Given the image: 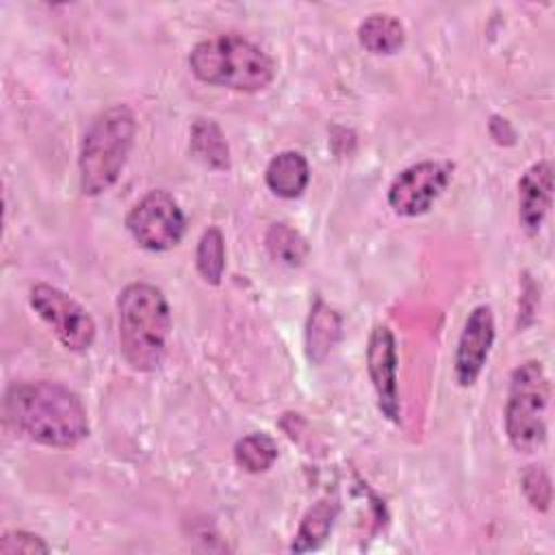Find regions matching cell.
<instances>
[{
    "mask_svg": "<svg viewBox=\"0 0 555 555\" xmlns=\"http://www.w3.org/2000/svg\"><path fill=\"white\" fill-rule=\"evenodd\" d=\"M234 460L247 473H262L278 460V444L267 434H249L236 442Z\"/></svg>",
    "mask_w": 555,
    "mask_h": 555,
    "instance_id": "e0dca14e",
    "label": "cell"
},
{
    "mask_svg": "<svg viewBox=\"0 0 555 555\" xmlns=\"http://www.w3.org/2000/svg\"><path fill=\"white\" fill-rule=\"evenodd\" d=\"M340 317L334 308L323 301H317L312 306L306 325V353L314 364L323 362L336 347L340 338Z\"/></svg>",
    "mask_w": 555,
    "mask_h": 555,
    "instance_id": "4fadbf2b",
    "label": "cell"
},
{
    "mask_svg": "<svg viewBox=\"0 0 555 555\" xmlns=\"http://www.w3.org/2000/svg\"><path fill=\"white\" fill-rule=\"evenodd\" d=\"M126 225L141 247L165 251L180 243L186 221L178 202L167 191L154 189L130 208Z\"/></svg>",
    "mask_w": 555,
    "mask_h": 555,
    "instance_id": "8992f818",
    "label": "cell"
},
{
    "mask_svg": "<svg viewBox=\"0 0 555 555\" xmlns=\"http://www.w3.org/2000/svg\"><path fill=\"white\" fill-rule=\"evenodd\" d=\"M48 544L28 531H7L0 538V553L2 555H37V553H48Z\"/></svg>",
    "mask_w": 555,
    "mask_h": 555,
    "instance_id": "44dd1931",
    "label": "cell"
},
{
    "mask_svg": "<svg viewBox=\"0 0 555 555\" xmlns=\"http://www.w3.org/2000/svg\"><path fill=\"white\" fill-rule=\"evenodd\" d=\"M336 514H338V503L336 501L323 499V501L314 503L306 512V516L301 518V525L295 533L291 551L306 553V551L317 548L330 535V531L334 527V520H336Z\"/></svg>",
    "mask_w": 555,
    "mask_h": 555,
    "instance_id": "2e32d148",
    "label": "cell"
},
{
    "mask_svg": "<svg viewBox=\"0 0 555 555\" xmlns=\"http://www.w3.org/2000/svg\"><path fill=\"white\" fill-rule=\"evenodd\" d=\"M553 195V165L551 160L533 163L518 182V217L527 232H538Z\"/></svg>",
    "mask_w": 555,
    "mask_h": 555,
    "instance_id": "8fae6325",
    "label": "cell"
},
{
    "mask_svg": "<svg viewBox=\"0 0 555 555\" xmlns=\"http://www.w3.org/2000/svg\"><path fill=\"white\" fill-rule=\"evenodd\" d=\"M134 132V115L124 104H115L93 117L85 130L78 154V176L85 195H100L117 182L128 160Z\"/></svg>",
    "mask_w": 555,
    "mask_h": 555,
    "instance_id": "277c9868",
    "label": "cell"
},
{
    "mask_svg": "<svg viewBox=\"0 0 555 555\" xmlns=\"http://www.w3.org/2000/svg\"><path fill=\"white\" fill-rule=\"evenodd\" d=\"M264 245L271 258L291 267L299 264L308 254L306 238L286 223H273L264 236Z\"/></svg>",
    "mask_w": 555,
    "mask_h": 555,
    "instance_id": "ac0fdd59",
    "label": "cell"
},
{
    "mask_svg": "<svg viewBox=\"0 0 555 555\" xmlns=\"http://www.w3.org/2000/svg\"><path fill=\"white\" fill-rule=\"evenodd\" d=\"M30 306L52 327L63 347L72 351H85L93 345V317L65 291L50 284H35L30 288Z\"/></svg>",
    "mask_w": 555,
    "mask_h": 555,
    "instance_id": "52a82bcc",
    "label": "cell"
},
{
    "mask_svg": "<svg viewBox=\"0 0 555 555\" xmlns=\"http://www.w3.org/2000/svg\"><path fill=\"white\" fill-rule=\"evenodd\" d=\"M451 163L423 160L403 169L388 186V204L397 215L416 217L438 199L451 180Z\"/></svg>",
    "mask_w": 555,
    "mask_h": 555,
    "instance_id": "ba28073f",
    "label": "cell"
},
{
    "mask_svg": "<svg viewBox=\"0 0 555 555\" xmlns=\"http://www.w3.org/2000/svg\"><path fill=\"white\" fill-rule=\"evenodd\" d=\"M7 418L46 447H76L89 434L87 410L76 392L56 382H20L7 390Z\"/></svg>",
    "mask_w": 555,
    "mask_h": 555,
    "instance_id": "6da1fadb",
    "label": "cell"
},
{
    "mask_svg": "<svg viewBox=\"0 0 555 555\" xmlns=\"http://www.w3.org/2000/svg\"><path fill=\"white\" fill-rule=\"evenodd\" d=\"M548 377L542 362L529 360L514 369L505 405V434L520 453L538 451L546 440Z\"/></svg>",
    "mask_w": 555,
    "mask_h": 555,
    "instance_id": "5b68a950",
    "label": "cell"
},
{
    "mask_svg": "<svg viewBox=\"0 0 555 555\" xmlns=\"http://www.w3.org/2000/svg\"><path fill=\"white\" fill-rule=\"evenodd\" d=\"M494 340V317L490 306L481 304L470 310L455 349V379L470 386L479 377Z\"/></svg>",
    "mask_w": 555,
    "mask_h": 555,
    "instance_id": "30bf717a",
    "label": "cell"
},
{
    "mask_svg": "<svg viewBox=\"0 0 555 555\" xmlns=\"http://www.w3.org/2000/svg\"><path fill=\"white\" fill-rule=\"evenodd\" d=\"M119 349L130 369L156 371L167 353L171 332L169 304L160 288L147 282L128 284L117 299Z\"/></svg>",
    "mask_w": 555,
    "mask_h": 555,
    "instance_id": "7a4b0ae2",
    "label": "cell"
},
{
    "mask_svg": "<svg viewBox=\"0 0 555 555\" xmlns=\"http://www.w3.org/2000/svg\"><path fill=\"white\" fill-rule=\"evenodd\" d=\"M267 186L286 199H293L301 195V191L308 186L310 180V167L308 160L299 152H280L273 156L264 169Z\"/></svg>",
    "mask_w": 555,
    "mask_h": 555,
    "instance_id": "7c38bea8",
    "label": "cell"
},
{
    "mask_svg": "<svg viewBox=\"0 0 555 555\" xmlns=\"http://www.w3.org/2000/svg\"><path fill=\"white\" fill-rule=\"evenodd\" d=\"M195 262H197V271L199 275L210 282V284H219L223 269H225V245H223V234L219 228H208L197 245V254H195Z\"/></svg>",
    "mask_w": 555,
    "mask_h": 555,
    "instance_id": "d6986e66",
    "label": "cell"
},
{
    "mask_svg": "<svg viewBox=\"0 0 555 555\" xmlns=\"http://www.w3.org/2000/svg\"><path fill=\"white\" fill-rule=\"evenodd\" d=\"M189 147L193 156L212 169H228L230 167V150L221 128L210 119H197L191 126V141Z\"/></svg>",
    "mask_w": 555,
    "mask_h": 555,
    "instance_id": "9a60e30c",
    "label": "cell"
},
{
    "mask_svg": "<svg viewBox=\"0 0 555 555\" xmlns=\"http://www.w3.org/2000/svg\"><path fill=\"white\" fill-rule=\"evenodd\" d=\"M522 492L527 496V501L544 512L548 509L551 503V479L546 475V470L542 466H529L522 475Z\"/></svg>",
    "mask_w": 555,
    "mask_h": 555,
    "instance_id": "ffe728a7",
    "label": "cell"
},
{
    "mask_svg": "<svg viewBox=\"0 0 555 555\" xmlns=\"http://www.w3.org/2000/svg\"><path fill=\"white\" fill-rule=\"evenodd\" d=\"M189 67L202 82L254 93L275 76L267 52L241 35H215L193 46Z\"/></svg>",
    "mask_w": 555,
    "mask_h": 555,
    "instance_id": "3957f363",
    "label": "cell"
},
{
    "mask_svg": "<svg viewBox=\"0 0 555 555\" xmlns=\"http://www.w3.org/2000/svg\"><path fill=\"white\" fill-rule=\"evenodd\" d=\"M366 366L377 395L382 414L399 423V388H397V347L388 325H375L366 347Z\"/></svg>",
    "mask_w": 555,
    "mask_h": 555,
    "instance_id": "9c48e42d",
    "label": "cell"
},
{
    "mask_svg": "<svg viewBox=\"0 0 555 555\" xmlns=\"http://www.w3.org/2000/svg\"><path fill=\"white\" fill-rule=\"evenodd\" d=\"M358 41L371 54H395L405 41V28L390 13H373L360 22Z\"/></svg>",
    "mask_w": 555,
    "mask_h": 555,
    "instance_id": "5bb4252c",
    "label": "cell"
}]
</instances>
